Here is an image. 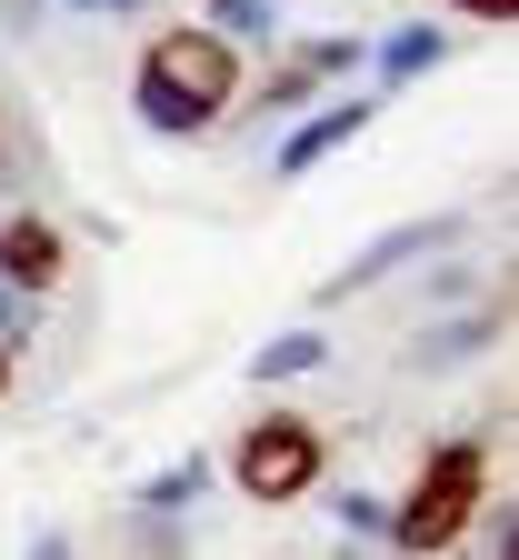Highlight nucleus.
I'll use <instances>...</instances> for the list:
<instances>
[{
    "instance_id": "obj_1",
    "label": "nucleus",
    "mask_w": 519,
    "mask_h": 560,
    "mask_svg": "<svg viewBox=\"0 0 519 560\" xmlns=\"http://www.w3.org/2000/svg\"><path fill=\"white\" fill-rule=\"evenodd\" d=\"M231 101H240V50L210 40V31H161L140 50V70H130V110L161 140H200Z\"/></svg>"
},
{
    "instance_id": "obj_2",
    "label": "nucleus",
    "mask_w": 519,
    "mask_h": 560,
    "mask_svg": "<svg viewBox=\"0 0 519 560\" xmlns=\"http://www.w3.org/2000/svg\"><path fill=\"white\" fill-rule=\"evenodd\" d=\"M480 480H489V451L480 441H439L429 470H420V490L390 511V550H450L470 530V511H489Z\"/></svg>"
},
{
    "instance_id": "obj_3",
    "label": "nucleus",
    "mask_w": 519,
    "mask_h": 560,
    "mask_svg": "<svg viewBox=\"0 0 519 560\" xmlns=\"http://www.w3.org/2000/svg\"><path fill=\"white\" fill-rule=\"evenodd\" d=\"M320 460H330L320 420H300V410H260L250 431H240V451H231V480L250 490L260 511H280V501H300V490L320 480Z\"/></svg>"
},
{
    "instance_id": "obj_4",
    "label": "nucleus",
    "mask_w": 519,
    "mask_h": 560,
    "mask_svg": "<svg viewBox=\"0 0 519 560\" xmlns=\"http://www.w3.org/2000/svg\"><path fill=\"white\" fill-rule=\"evenodd\" d=\"M60 231L40 221V210H21V221H0V291H11V301H40L50 291V280H60Z\"/></svg>"
},
{
    "instance_id": "obj_5",
    "label": "nucleus",
    "mask_w": 519,
    "mask_h": 560,
    "mask_svg": "<svg viewBox=\"0 0 519 560\" xmlns=\"http://www.w3.org/2000/svg\"><path fill=\"white\" fill-rule=\"evenodd\" d=\"M460 221H400V231H380V241H369L350 270H330L320 280V301H350V291H369V280H390L400 260H420V250H439V241H450Z\"/></svg>"
},
{
    "instance_id": "obj_6",
    "label": "nucleus",
    "mask_w": 519,
    "mask_h": 560,
    "mask_svg": "<svg viewBox=\"0 0 519 560\" xmlns=\"http://www.w3.org/2000/svg\"><path fill=\"white\" fill-rule=\"evenodd\" d=\"M359 130H369V101H330V110H310L300 130L280 140V180H300V171H320L330 151H350Z\"/></svg>"
},
{
    "instance_id": "obj_7",
    "label": "nucleus",
    "mask_w": 519,
    "mask_h": 560,
    "mask_svg": "<svg viewBox=\"0 0 519 560\" xmlns=\"http://www.w3.org/2000/svg\"><path fill=\"white\" fill-rule=\"evenodd\" d=\"M320 361H330V340H320V320H300V330H280V340L250 350V381H300V371H320Z\"/></svg>"
},
{
    "instance_id": "obj_8",
    "label": "nucleus",
    "mask_w": 519,
    "mask_h": 560,
    "mask_svg": "<svg viewBox=\"0 0 519 560\" xmlns=\"http://www.w3.org/2000/svg\"><path fill=\"white\" fill-rule=\"evenodd\" d=\"M369 60H380V81H420V70H439V60H450V31L410 21V31H390L380 50H369Z\"/></svg>"
},
{
    "instance_id": "obj_9",
    "label": "nucleus",
    "mask_w": 519,
    "mask_h": 560,
    "mask_svg": "<svg viewBox=\"0 0 519 560\" xmlns=\"http://www.w3.org/2000/svg\"><path fill=\"white\" fill-rule=\"evenodd\" d=\"M489 330H499L489 311H480V320H450V330H420V340H410V361H420V371H450V361H470Z\"/></svg>"
},
{
    "instance_id": "obj_10",
    "label": "nucleus",
    "mask_w": 519,
    "mask_h": 560,
    "mask_svg": "<svg viewBox=\"0 0 519 560\" xmlns=\"http://www.w3.org/2000/svg\"><path fill=\"white\" fill-rule=\"evenodd\" d=\"M280 0H210V40H270Z\"/></svg>"
},
{
    "instance_id": "obj_11",
    "label": "nucleus",
    "mask_w": 519,
    "mask_h": 560,
    "mask_svg": "<svg viewBox=\"0 0 519 560\" xmlns=\"http://www.w3.org/2000/svg\"><path fill=\"white\" fill-rule=\"evenodd\" d=\"M200 480H210V460H190V451H180V460H170V470H161L151 490H140V511H180V501H190Z\"/></svg>"
},
{
    "instance_id": "obj_12",
    "label": "nucleus",
    "mask_w": 519,
    "mask_h": 560,
    "mask_svg": "<svg viewBox=\"0 0 519 560\" xmlns=\"http://www.w3.org/2000/svg\"><path fill=\"white\" fill-rule=\"evenodd\" d=\"M359 60H369V40H350V31H340V40H310V50H300V70H310V81H350Z\"/></svg>"
},
{
    "instance_id": "obj_13",
    "label": "nucleus",
    "mask_w": 519,
    "mask_h": 560,
    "mask_svg": "<svg viewBox=\"0 0 519 560\" xmlns=\"http://www.w3.org/2000/svg\"><path fill=\"white\" fill-rule=\"evenodd\" d=\"M340 530H359V540H390V501H369V490H340Z\"/></svg>"
},
{
    "instance_id": "obj_14",
    "label": "nucleus",
    "mask_w": 519,
    "mask_h": 560,
    "mask_svg": "<svg viewBox=\"0 0 519 560\" xmlns=\"http://www.w3.org/2000/svg\"><path fill=\"white\" fill-rule=\"evenodd\" d=\"M300 91H320V81H310V70H300V60H290V70H270V91H260V110H290V101H300Z\"/></svg>"
},
{
    "instance_id": "obj_15",
    "label": "nucleus",
    "mask_w": 519,
    "mask_h": 560,
    "mask_svg": "<svg viewBox=\"0 0 519 560\" xmlns=\"http://www.w3.org/2000/svg\"><path fill=\"white\" fill-rule=\"evenodd\" d=\"M0 340H31V301H11V291H0Z\"/></svg>"
},
{
    "instance_id": "obj_16",
    "label": "nucleus",
    "mask_w": 519,
    "mask_h": 560,
    "mask_svg": "<svg viewBox=\"0 0 519 560\" xmlns=\"http://www.w3.org/2000/svg\"><path fill=\"white\" fill-rule=\"evenodd\" d=\"M450 11H470V21H499V31H509V11H519V0H450Z\"/></svg>"
},
{
    "instance_id": "obj_17",
    "label": "nucleus",
    "mask_w": 519,
    "mask_h": 560,
    "mask_svg": "<svg viewBox=\"0 0 519 560\" xmlns=\"http://www.w3.org/2000/svg\"><path fill=\"white\" fill-rule=\"evenodd\" d=\"M31 560H70V540H60V530H40V540H31Z\"/></svg>"
},
{
    "instance_id": "obj_18",
    "label": "nucleus",
    "mask_w": 519,
    "mask_h": 560,
    "mask_svg": "<svg viewBox=\"0 0 519 560\" xmlns=\"http://www.w3.org/2000/svg\"><path fill=\"white\" fill-rule=\"evenodd\" d=\"M11 371H21V340H0V390H11Z\"/></svg>"
},
{
    "instance_id": "obj_19",
    "label": "nucleus",
    "mask_w": 519,
    "mask_h": 560,
    "mask_svg": "<svg viewBox=\"0 0 519 560\" xmlns=\"http://www.w3.org/2000/svg\"><path fill=\"white\" fill-rule=\"evenodd\" d=\"M81 11H140V0H81Z\"/></svg>"
}]
</instances>
